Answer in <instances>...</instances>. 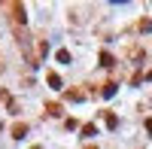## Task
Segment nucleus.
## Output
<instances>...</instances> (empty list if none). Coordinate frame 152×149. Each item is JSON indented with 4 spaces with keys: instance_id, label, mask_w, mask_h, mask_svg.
<instances>
[{
    "instance_id": "nucleus-1",
    "label": "nucleus",
    "mask_w": 152,
    "mask_h": 149,
    "mask_svg": "<svg viewBox=\"0 0 152 149\" xmlns=\"http://www.w3.org/2000/svg\"><path fill=\"white\" fill-rule=\"evenodd\" d=\"M24 134H28V125H24V122H18V125L12 128V137H15V140H21Z\"/></svg>"
},
{
    "instance_id": "nucleus-2",
    "label": "nucleus",
    "mask_w": 152,
    "mask_h": 149,
    "mask_svg": "<svg viewBox=\"0 0 152 149\" xmlns=\"http://www.w3.org/2000/svg\"><path fill=\"white\" fill-rule=\"evenodd\" d=\"M49 85H52V88H61V76L58 73H49Z\"/></svg>"
},
{
    "instance_id": "nucleus-3",
    "label": "nucleus",
    "mask_w": 152,
    "mask_h": 149,
    "mask_svg": "<svg viewBox=\"0 0 152 149\" xmlns=\"http://www.w3.org/2000/svg\"><path fill=\"white\" fill-rule=\"evenodd\" d=\"M58 61H61V64H70V52H67V49H61V52H58Z\"/></svg>"
},
{
    "instance_id": "nucleus-4",
    "label": "nucleus",
    "mask_w": 152,
    "mask_h": 149,
    "mask_svg": "<svg viewBox=\"0 0 152 149\" xmlns=\"http://www.w3.org/2000/svg\"><path fill=\"white\" fill-rule=\"evenodd\" d=\"M94 134H97L94 125H85V128H82V137H94Z\"/></svg>"
},
{
    "instance_id": "nucleus-5",
    "label": "nucleus",
    "mask_w": 152,
    "mask_h": 149,
    "mask_svg": "<svg viewBox=\"0 0 152 149\" xmlns=\"http://www.w3.org/2000/svg\"><path fill=\"white\" fill-rule=\"evenodd\" d=\"M100 64H104V67H113V55L104 52V55H100Z\"/></svg>"
},
{
    "instance_id": "nucleus-6",
    "label": "nucleus",
    "mask_w": 152,
    "mask_h": 149,
    "mask_svg": "<svg viewBox=\"0 0 152 149\" xmlns=\"http://www.w3.org/2000/svg\"><path fill=\"white\" fill-rule=\"evenodd\" d=\"M113 94H116V85H113V82L104 85V97H113Z\"/></svg>"
},
{
    "instance_id": "nucleus-7",
    "label": "nucleus",
    "mask_w": 152,
    "mask_h": 149,
    "mask_svg": "<svg viewBox=\"0 0 152 149\" xmlns=\"http://www.w3.org/2000/svg\"><path fill=\"white\" fill-rule=\"evenodd\" d=\"M49 116H61V107L58 104H49Z\"/></svg>"
},
{
    "instance_id": "nucleus-8",
    "label": "nucleus",
    "mask_w": 152,
    "mask_h": 149,
    "mask_svg": "<svg viewBox=\"0 0 152 149\" xmlns=\"http://www.w3.org/2000/svg\"><path fill=\"white\" fill-rule=\"evenodd\" d=\"M107 125H110V128H116V125H119V119L113 116V113H107Z\"/></svg>"
},
{
    "instance_id": "nucleus-9",
    "label": "nucleus",
    "mask_w": 152,
    "mask_h": 149,
    "mask_svg": "<svg viewBox=\"0 0 152 149\" xmlns=\"http://www.w3.org/2000/svg\"><path fill=\"white\" fill-rule=\"evenodd\" d=\"M146 131H149V134H152V119H146Z\"/></svg>"
}]
</instances>
